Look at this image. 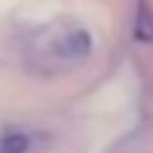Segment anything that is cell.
<instances>
[{"mask_svg": "<svg viewBox=\"0 0 153 153\" xmlns=\"http://www.w3.org/2000/svg\"><path fill=\"white\" fill-rule=\"evenodd\" d=\"M31 50L47 66H72L91 53V31L75 22H56L34 38Z\"/></svg>", "mask_w": 153, "mask_h": 153, "instance_id": "6da1fadb", "label": "cell"}, {"mask_svg": "<svg viewBox=\"0 0 153 153\" xmlns=\"http://www.w3.org/2000/svg\"><path fill=\"white\" fill-rule=\"evenodd\" d=\"M28 150H31V137L25 131H3L0 153H28Z\"/></svg>", "mask_w": 153, "mask_h": 153, "instance_id": "7a4b0ae2", "label": "cell"}, {"mask_svg": "<svg viewBox=\"0 0 153 153\" xmlns=\"http://www.w3.org/2000/svg\"><path fill=\"white\" fill-rule=\"evenodd\" d=\"M134 31H137V38H141V41H153V13H150V6H141V10H137V25H134Z\"/></svg>", "mask_w": 153, "mask_h": 153, "instance_id": "3957f363", "label": "cell"}]
</instances>
